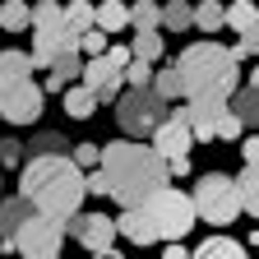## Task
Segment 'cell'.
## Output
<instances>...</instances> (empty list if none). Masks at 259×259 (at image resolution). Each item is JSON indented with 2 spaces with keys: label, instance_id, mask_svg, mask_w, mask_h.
Segmentation results:
<instances>
[{
  "label": "cell",
  "instance_id": "obj_1",
  "mask_svg": "<svg viewBox=\"0 0 259 259\" xmlns=\"http://www.w3.org/2000/svg\"><path fill=\"white\" fill-rule=\"evenodd\" d=\"M19 194L42 218L70 227L88 194V176L74 167V157H28L19 167Z\"/></svg>",
  "mask_w": 259,
  "mask_h": 259
},
{
  "label": "cell",
  "instance_id": "obj_2",
  "mask_svg": "<svg viewBox=\"0 0 259 259\" xmlns=\"http://www.w3.org/2000/svg\"><path fill=\"white\" fill-rule=\"evenodd\" d=\"M102 176L111 185V199L125 208H144L153 194L171 185V167L153 153V144H135V139L102 144Z\"/></svg>",
  "mask_w": 259,
  "mask_h": 259
},
{
  "label": "cell",
  "instance_id": "obj_3",
  "mask_svg": "<svg viewBox=\"0 0 259 259\" xmlns=\"http://www.w3.org/2000/svg\"><path fill=\"white\" fill-rule=\"evenodd\" d=\"M181 83H185V102L194 97H213V102H232L236 97V79H241V65L232 56V47L222 42H190L176 60Z\"/></svg>",
  "mask_w": 259,
  "mask_h": 259
},
{
  "label": "cell",
  "instance_id": "obj_4",
  "mask_svg": "<svg viewBox=\"0 0 259 259\" xmlns=\"http://www.w3.org/2000/svg\"><path fill=\"white\" fill-rule=\"evenodd\" d=\"M65 51H79V37L65 28V5L42 0V5L32 10V65L51 70Z\"/></svg>",
  "mask_w": 259,
  "mask_h": 259
},
{
  "label": "cell",
  "instance_id": "obj_5",
  "mask_svg": "<svg viewBox=\"0 0 259 259\" xmlns=\"http://www.w3.org/2000/svg\"><path fill=\"white\" fill-rule=\"evenodd\" d=\"M194 218H204L208 227H232L245 208H241V190H236V176L227 171H208L194 181Z\"/></svg>",
  "mask_w": 259,
  "mask_h": 259
},
{
  "label": "cell",
  "instance_id": "obj_6",
  "mask_svg": "<svg viewBox=\"0 0 259 259\" xmlns=\"http://www.w3.org/2000/svg\"><path fill=\"white\" fill-rule=\"evenodd\" d=\"M144 213H148V222L157 227V236L167 241V245H181V236L194 227V199L185 190H162V194H153V199L144 204Z\"/></svg>",
  "mask_w": 259,
  "mask_h": 259
},
{
  "label": "cell",
  "instance_id": "obj_7",
  "mask_svg": "<svg viewBox=\"0 0 259 259\" xmlns=\"http://www.w3.org/2000/svg\"><path fill=\"white\" fill-rule=\"evenodd\" d=\"M167 116H171L167 102H162L153 88H130L120 102H116V120H120L125 135H157Z\"/></svg>",
  "mask_w": 259,
  "mask_h": 259
},
{
  "label": "cell",
  "instance_id": "obj_8",
  "mask_svg": "<svg viewBox=\"0 0 259 259\" xmlns=\"http://www.w3.org/2000/svg\"><path fill=\"white\" fill-rule=\"evenodd\" d=\"M130 60H135V51L111 42L107 56H97V60L83 65V88L97 93V102H120V97H125V65Z\"/></svg>",
  "mask_w": 259,
  "mask_h": 259
},
{
  "label": "cell",
  "instance_id": "obj_9",
  "mask_svg": "<svg viewBox=\"0 0 259 259\" xmlns=\"http://www.w3.org/2000/svg\"><path fill=\"white\" fill-rule=\"evenodd\" d=\"M190 148H194V135H190V120H185V107L171 111L162 120V130L153 135V153L171 167V176H185L190 171Z\"/></svg>",
  "mask_w": 259,
  "mask_h": 259
},
{
  "label": "cell",
  "instance_id": "obj_10",
  "mask_svg": "<svg viewBox=\"0 0 259 259\" xmlns=\"http://www.w3.org/2000/svg\"><path fill=\"white\" fill-rule=\"evenodd\" d=\"M65 236H70V227H60V222H51V218H32L23 232L14 236V250L23 254V259H60V245H65Z\"/></svg>",
  "mask_w": 259,
  "mask_h": 259
},
{
  "label": "cell",
  "instance_id": "obj_11",
  "mask_svg": "<svg viewBox=\"0 0 259 259\" xmlns=\"http://www.w3.org/2000/svg\"><path fill=\"white\" fill-rule=\"evenodd\" d=\"M0 116L10 125H32L42 116V88L23 79V83H0Z\"/></svg>",
  "mask_w": 259,
  "mask_h": 259
},
{
  "label": "cell",
  "instance_id": "obj_12",
  "mask_svg": "<svg viewBox=\"0 0 259 259\" xmlns=\"http://www.w3.org/2000/svg\"><path fill=\"white\" fill-rule=\"evenodd\" d=\"M70 232H74V241H79L93 259H97V254H111V250H116L111 241L120 236V232H116V222H111L107 213H79V218L70 222Z\"/></svg>",
  "mask_w": 259,
  "mask_h": 259
},
{
  "label": "cell",
  "instance_id": "obj_13",
  "mask_svg": "<svg viewBox=\"0 0 259 259\" xmlns=\"http://www.w3.org/2000/svg\"><path fill=\"white\" fill-rule=\"evenodd\" d=\"M32 218H37V208H32L23 194H5V199H0V245L14 250V236L23 232Z\"/></svg>",
  "mask_w": 259,
  "mask_h": 259
},
{
  "label": "cell",
  "instance_id": "obj_14",
  "mask_svg": "<svg viewBox=\"0 0 259 259\" xmlns=\"http://www.w3.org/2000/svg\"><path fill=\"white\" fill-rule=\"evenodd\" d=\"M232 107V102H213V97H194L185 102V120H190V135L194 139H218V116Z\"/></svg>",
  "mask_w": 259,
  "mask_h": 259
},
{
  "label": "cell",
  "instance_id": "obj_15",
  "mask_svg": "<svg viewBox=\"0 0 259 259\" xmlns=\"http://www.w3.org/2000/svg\"><path fill=\"white\" fill-rule=\"evenodd\" d=\"M116 232H120L125 241H135V245H157V241H162V236H157V227L148 222L144 208H125V213L116 218Z\"/></svg>",
  "mask_w": 259,
  "mask_h": 259
},
{
  "label": "cell",
  "instance_id": "obj_16",
  "mask_svg": "<svg viewBox=\"0 0 259 259\" xmlns=\"http://www.w3.org/2000/svg\"><path fill=\"white\" fill-rule=\"evenodd\" d=\"M83 65H88V60H83L79 51H65V56L51 65V79H47V88H51V93H70L74 83H83Z\"/></svg>",
  "mask_w": 259,
  "mask_h": 259
},
{
  "label": "cell",
  "instance_id": "obj_17",
  "mask_svg": "<svg viewBox=\"0 0 259 259\" xmlns=\"http://www.w3.org/2000/svg\"><path fill=\"white\" fill-rule=\"evenodd\" d=\"M190 259H250V250L241 241H232V236H204Z\"/></svg>",
  "mask_w": 259,
  "mask_h": 259
},
{
  "label": "cell",
  "instance_id": "obj_18",
  "mask_svg": "<svg viewBox=\"0 0 259 259\" xmlns=\"http://www.w3.org/2000/svg\"><path fill=\"white\" fill-rule=\"evenodd\" d=\"M32 51H14V47H5L0 51V83H23V79H32Z\"/></svg>",
  "mask_w": 259,
  "mask_h": 259
},
{
  "label": "cell",
  "instance_id": "obj_19",
  "mask_svg": "<svg viewBox=\"0 0 259 259\" xmlns=\"http://www.w3.org/2000/svg\"><path fill=\"white\" fill-rule=\"evenodd\" d=\"M60 97H65V116H74V120H93V111H97V93H93V88L74 83L70 93H60Z\"/></svg>",
  "mask_w": 259,
  "mask_h": 259
},
{
  "label": "cell",
  "instance_id": "obj_20",
  "mask_svg": "<svg viewBox=\"0 0 259 259\" xmlns=\"http://www.w3.org/2000/svg\"><path fill=\"white\" fill-rule=\"evenodd\" d=\"M120 28H130V5H120V0H102L97 5V32H120Z\"/></svg>",
  "mask_w": 259,
  "mask_h": 259
},
{
  "label": "cell",
  "instance_id": "obj_21",
  "mask_svg": "<svg viewBox=\"0 0 259 259\" xmlns=\"http://www.w3.org/2000/svg\"><path fill=\"white\" fill-rule=\"evenodd\" d=\"M65 28H70L74 37L93 32V28H97V5H88V0H74V5H65Z\"/></svg>",
  "mask_w": 259,
  "mask_h": 259
},
{
  "label": "cell",
  "instance_id": "obj_22",
  "mask_svg": "<svg viewBox=\"0 0 259 259\" xmlns=\"http://www.w3.org/2000/svg\"><path fill=\"white\" fill-rule=\"evenodd\" d=\"M232 111H236V120H241L245 130H259V93H254V88H236Z\"/></svg>",
  "mask_w": 259,
  "mask_h": 259
},
{
  "label": "cell",
  "instance_id": "obj_23",
  "mask_svg": "<svg viewBox=\"0 0 259 259\" xmlns=\"http://www.w3.org/2000/svg\"><path fill=\"white\" fill-rule=\"evenodd\" d=\"M194 28H204V32L227 28V5L222 0H199V5H194Z\"/></svg>",
  "mask_w": 259,
  "mask_h": 259
},
{
  "label": "cell",
  "instance_id": "obj_24",
  "mask_svg": "<svg viewBox=\"0 0 259 259\" xmlns=\"http://www.w3.org/2000/svg\"><path fill=\"white\" fill-rule=\"evenodd\" d=\"M0 28H5V32L32 28V5H23V0H5V5H0Z\"/></svg>",
  "mask_w": 259,
  "mask_h": 259
},
{
  "label": "cell",
  "instance_id": "obj_25",
  "mask_svg": "<svg viewBox=\"0 0 259 259\" xmlns=\"http://www.w3.org/2000/svg\"><path fill=\"white\" fill-rule=\"evenodd\" d=\"M130 28H135V32H157L162 28V5H153V0L130 5Z\"/></svg>",
  "mask_w": 259,
  "mask_h": 259
},
{
  "label": "cell",
  "instance_id": "obj_26",
  "mask_svg": "<svg viewBox=\"0 0 259 259\" xmlns=\"http://www.w3.org/2000/svg\"><path fill=\"white\" fill-rule=\"evenodd\" d=\"M130 51H135V60H162L167 56V42H162V32H135V42H130Z\"/></svg>",
  "mask_w": 259,
  "mask_h": 259
},
{
  "label": "cell",
  "instance_id": "obj_27",
  "mask_svg": "<svg viewBox=\"0 0 259 259\" xmlns=\"http://www.w3.org/2000/svg\"><path fill=\"white\" fill-rule=\"evenodd\" d=\"M227 28H236V32L259 28V5H254V0H236V5H227Z\"/></svg>",
  "mask_w": 259,
  "mask_h": 259
},
{
  "label": "cell",
  "instance_id": "obj_28",
  "mask_svg": "<svg viewBox=\"0 0 259 259\" xmlns=\"http://www.w3.org/2000/svg\"><path fill=\"white\" fill-rule=\"evenodd\" d=\"M162 28H167V32H185V28H194V5H185V0L162 5Z\"/></svg>",
  "mask_w": 259,
  "mask_h": 259
},
{
  "label": "cell",
  "instance_id": "obj_29",
  "mask_svg": "<svg viewBox=\"0 0 259 259\" xmlns=\"http://www.w3.org/2000/svg\"><path fill=\"white\" fill-rule=\"evenodd\" d=\"M153 93L162 97V102H171V97H185V83H181V70H176V65H162V70H157Z\"/></svg>",
  "mask_w": 259,
  "mask_h": 259
},
{
  "label": "cell",
  "instance_id": "obj_30",
  "mask_svg": "<svg viewBox=\"0 0 259 259\" xmlns=\"http://www.w3.org/2000/svg\"><path fill=\"white\" fill-rule=\"evenodd\" d=\"M236 190H241V208L259 218V167H245L236 176Z\"/></svg>",
  "mask_w": 259,
  "mask_h": 259
},
{
  "label": "cell",
  "instance_id": "obj_31",
  "mask_svg": "<svg viewBox=\"0 0 259 259\" xmlns=\"http://www.w3.org/2000/svg\"><path fill=\"white\" fill-rule=\"evenodd\" d=\"M28 153L32 157H70V148H65V139L56 135V130H42V135L28 144Z\"/></svg>",
  "mask_w": 259,
  "mask_h": 259
},
{
  "label": "cell",
  "instance_id": "obj_32",
  "mask_svg": "<svg viewBox=\"0 0 259 259\" xmlns=\"http://www.w3.org/2000/svg\"><path fill=\"white\" fill-rule=\"evenodd\" d=\"M153 79H157V70H153L148 60H130L125 65V83L130 88H153Z\"/></svg>",
  "mask_w": 259,
  "mask_h": 259
},
{
  "label": "cell",
  "instance_id": "obj_33",
  "mask_svg": "<svg viewBox=\"0 0 259 259\" xmlns=\"http://www.w3.org/2000/svg\"><path fill=\"white\" fill-rule=\"evenodd\" d=\"M79 51H88V60H97V56H107L111 51V37H107V32H83V37H79Z\"/></svg>",
  "mask_w": 259,
  "mask_h": 259
},
{
  "label": "cell",
  "instance_id": "obj_34",
  "mask_svg": "<svg viewBox=\"0 0 259 259\" xmlns=\"http://www.w3.org/2000/svg\"><path fill=\"white\" fill-rule=\"evenodd\" d=\"M70 153H74V167H79V171H83V167H93V171L102 167V148H97V144H88V139H83V144H74Z\"/></svg>",
  "mask_w": 259,
  "mask_h": 259
},
{
  "label": "cell",
  "instance_id": "obj_35",
  "mask_svg": "<svg viewBox=\"0 0 259 259\" xmlns=\"http://www.w3.org/2000/svg\"><path fill=\"white\" fill-rule=\"evenodd\" d=\"M241 135H245V125L236 120V111H232V107H227V111L218 116V139H222V144H232V139H241Z\"/></svg>",
  "mask_w": 259,
  "mask_h": 259
},
{
  "label": "cell",
  "instance_id": "obj_36",
  "mask_svg": "<svg viewBox=\"0 0 259 259\" xmlns=\"http://www.w3.org/2000/svg\"><path fill=\"white\" fill-rule=\"evenodd\" d=\"M232 56L241 60V56H259V28H250V32H241V42L232 47Z\"/></svg>",
  "mask_w": 259,
  "mask_h": 259
},
{
  "label": "cell",
  "instance_id": "obj_37",
  "mask_svg": "<svg viewBox=\"0 0 259 259\" xmlns=\"http://www.w3.org/2000/svg\"><path fill=\"white\" fill-rule=\"evenodd\" d=\"M19 157H23L19 139H0V167H19Z\"/></svg>",
  "mask_w": 259,
  "mask_h": 259
},
{
  "label": "cell",
  "instance_id": "obj_38",
  "mask_svg": "<svg viewBox=\"0 0 259 259\" xmlns=\"http://www.w3.org/2000/svg\"><path fill=\"white\" fill-rule=\"evenodd\" d=\"M241 157H245V167H259V135L241 139Z\"/></svg>",
  "mask_w": 259,
  "mask_h": 259
},
{
  "label": "cell",
  "instance_id": "obj_39",
  "mask_svg": "<svg viewBox=\"0 0 259 259\" xmlns=\"http://www.w3.org/2000/svg\"><path fill=\"white\" fill-rule=\"evenodd\" d=\"M88 194H111V185H107L102 167H97V171H88Z\"/></svg>",
  "mask_w": 259,
  "mask_h": 259
},
{
  "label": "cell",
  "instance_id": "obj_40",
  "mask_svg": "<svg viewBox=\"0 0 259 259\" xmlns=\"http://www.w3.org/2000/svg\"><path fill=\"white\" fill-rule=\"evenodd\" d=\"M162 259H190V250H185V245H167V254H162Z\"/></svg>",
  "mask_w": 259,
  "mask_h": 259
},
{
  "label": "cell",
  "instance_id": "obj_41",
  "mask_svg": "<svg viewBox=\"0 0 259 259\" xmlns=\"http://www.w3.org/2000/svg\"><path fill=\"white\" fill-rule=\"evenodd\" d=\"M250 88H254V93H259V65H254V74H250Z\"/></svg>",
  "mask_w": 259,
  "mask_h": 259
},
{
  "label": "cell",
  "instance_id": "obj_42",
  "mask_svg": "<svg viewBox=\"0 0 259 259\" xmlns=\"http://www.w3.org/2000/svg\"><path fill=\"white\" fill-rule=\"evenodd\" d=\"M97 259H120V254H116V250H111V254H97Z\"/></svg>",
  "mask_w": 259,
  "mask_h": 259
},
{
  "label": "cell",
  "instance_id": "obj_43",
  "mask_svg": "<svg viewBox=\"0 0 259 259\" xmlns=\"http://www.w3.org/2000/svg\"><path fill=\"white\" fill-rule=\"evenodd\" d=\"M250 241H254V245H259V227H254V236H250Z\"/></svg>",
  "mask_w": 259,
  "mask_h": 259
},
{
  "label": "cell",
  "instance_id": "obj_44",
  "mask_svg": "<svg viewBox=\"0 0 259 259\" xmlns=\"http://www.w3.org/2000/svg\"><path fill=\"white\" fill-rule=\"evenodd\" d=\"M0 259H5V254H0Z\"/></svg>",
  "mask_w": 259,
  "mask_h": 259
},
{
  "label": "cell",
  "instance_id": "obj_45",
  "mask_svg": "<svg viewBox=\"0 0 259 259\" xmlns=\"http://www.w3.org/2000/svg\"><path fill=\"white\" fill-rule=\"evenodd\" d=\"M5 259H10V254H5Z\"/></svg>",
  "mask_w": 259,
  "mask_h": 259
}]
</instances>
